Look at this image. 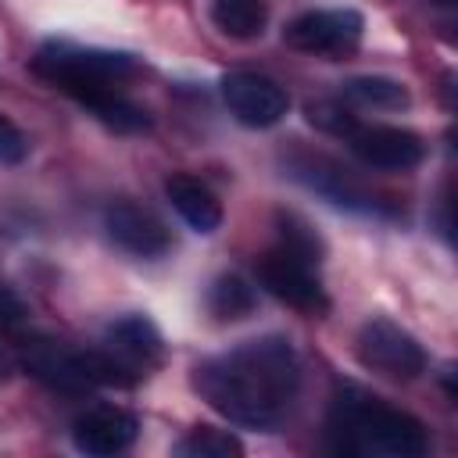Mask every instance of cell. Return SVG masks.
<instances>
[{"label": "cell", "instance_id": "1", "mask_svg": "<svg viewBox=\"0 0 458 458\" xmlns=\"http://www.w3.org/2000/svg\"><path fill=\"white\" fill-rule=\"evenodd\" d=\"M190 383L233 426L272 429L301 390V358L286 336H258L200 361Z\"/></svg>", "mask_w": 458, "mask_h": 458}, {"label": "cell", "instance_id": "2", "mask_svg": "<svg viewBox=\"0 0 458 458\" xmlns=\"http://www.w3.org/2000/svg\"><path fill=\"white\" fill-rule=\"evenodd\" d=\"M333 447L344 454H394V458H422L429 451L426 426L401 408L369 397L365 390H344L329 411Z\"/></svg>", "mask_w": 458, "mask_h": 458}, {"label": "cell", "instance_id": "3", "mask_svg": "<svg viewBox=\"0 0 458 458\" xmlns=\"http://www.w3.org/2000/svg\"><path fill=\"white\" fill-rule=\"evenodd\" d=\"M32 72L57 86L61 93H79L93 86H118L140 72L132 54L122 50H104V47H79V43H43L39 54L32 57Z\"/></svg>", "mask_w": 458, "mask_h": 458}, {"label": "cell", "instance_id": "4", "mask_svg": "<svg viewBox=\"0 0 458 458\" xmlns=\"http://www.w3.org/2000/svg\"><path fill=\"white\" fill-rule=\"evenodd\" d=\"M21 365L61 394H86L93 386H129L125 372L104 351H79L61 340L36 336L21 351Z\"/></svg>", "mask_w": 458, "mask_h": 458}, {"label": "cell", "instance_id": "5", "mask_svg": "<svg viewBox=\"0 0 458 458\" xmlns=\"http://www.w3.org/2000/svg\"><path fill=\"white\" fill-rule=\"evenodd\" d=\"M358 361L386 379H415L419 372H426V351L422 344L397 322L390 318H369L358 329L354 340Z\"/></svg>", "mask_w": 458, "mask_h": 458}, {"label": "cell", "instance_id": "6", "mask_svg": "<svg viewBox=\"0 0 458 458\" xmlns=\"http://www.w3.org/2000/svg\"><path fill=\"white\" fill-rule=\"evenodd\" d=\"M365 32V18L351 7L333 11H304L283 29V43L301 54H322V57H347L358 50Z\"/></svg>", "mask_w": 458, "mask_h": 458}, {"label": "cell", "instance_id": "7", "mask_svg": "<svg viewBox=\"0 0 458 458\" xmlns=\"http://www.w3.org/2000/svg\"><path fill=\"white\" fill-rule=\"evenodd\" d=\"M218 89H222L229 114L247 129H272L290 111L286 89L276 79L258 75V72H229L222 75Z\"/></svg>", "mask_w": 458, "mask_h": 458}, {"label": "cell", "instance_id": "8", "mask_svg": "<svg viewBox=\"0 0 458 458\" xmlns=\"http://www.w3.org/2000/svg\"><path fill=\"white\" fill-rule=\"evenodd\" d=\"M258 283L279 297L283 304L297 308V311H326V293H322V283L315 276V265L286 254V250H268L261 261H258Z\"/></svg>", "mask_w": 458, "mask_h": 458}, {"label": "cell", "instance_id": "9", "mask_svg": "<svg viewBox=\"0 0 458 458\" xmlns=\"http://www.w3.org/2000/svg\"><path fill=\"white\" fill-rule=\"evenodd\" d=\"M347 143L354 157H361L372 168H386V172H408L422 165L426 157L422 136L401 125H354L347 132Z\"/></svg>", "mask_w": 458, "mask_h": 458}, {"label": "cell", "instance_id": "10", "mask_svg": "<svg viewBox=\"0 0 458 458\" xmlns=\"http://www.w3.org/2000/svg\"><path fill=\"white\" fill-rule=\"evenodd\" d=\"M104 354H107V358L125 372V379L132 383L136 376H147L150 369L161 365L165 344H161L157 326H154L147 315H125V318H118V322L107 326Z\"/></svg>", "mask_w": 458, "mask_h": 458}, {"label": "cell", "instance_id": "11", "mask_svg": "<svg viewBox=\"0 0 458 458\" xmlns=\"http://www.w3.org/2000/svg\"><path fill=\"white\" fill-rule=\"evenodd\" d=\"M140 419L122 404H93L72 422V444L89 458H111L132 447Z\"/></svg>", "mask_w": 458, "mask_h": 458}, {"label": "cell", "instance_id": "12", "mask_svg": "<svg viewBox=\"0 0 458 458\" xmlns=\"http://www.w3.org/2000/svg\"><path fill=\"white\" fill-rule=\"evenodd\" d=\"M104 229L114 247L136 258H161L172 250V233L168 225L150 211L132 200H118L104 211Z\"/></svg>", "mask_w": 458, "mask_h": 458}, {"label": "cell", "instance_id": "13", "mask_svg": "<svg viewBox=\"0 0 458 458\" xmlns=\"http://www.w3.org/2000/svg\"><path fill=\"white\" fill-rule=\"evenodd\" d=\"M290 168H293V175H297L304 186H311L315 193H322L326 200H333V204H340V208H361V211L372 208V197H369L340 165H333L329 157H301V161H293Z\"/></svg>", "mask_w": 458, "mask_h": 458}, {"label": "cell", "instance_id": "14", "mask_svg": "<svg viewBox=\"0 0 458 458\" xmlns=\"http://www.w3.org/2000/svg\"><path fill=\"white\" fill-rule=\"evenodd\" d=\"M165 197L172 200V208L193 233H215L222 225V204L200 179L175 172L165 179Z\"/></svg>", "mask_w": 458, "mask_h": 458}, {"label": "cell", "instance_id": "15", "mask_svg": "<svg viewBox=\"0 0 458 458\" xmlns=\"http://www.w3.org/2000/svg\"><path fill=\"white\" fill-rule=\"evenodd\" d=\"M72 97L82 107H89L114 132H147L150 129V114L140 104H132L129 97H122L118 86H93V89H79Z\"/></svg>", "mask_w": 458, "mask_h": 458}, {"label": "cell", "instance_id": "16", "mask_svg": "<svg viewBox=\"0 0 458 458\" xmlns=\"http://www.w3.org/2000/svg\"><path fill=\"white\" fill-rule=\"evenodd\" d=\"M204 304H208V311H211L215 322H240V318H247V315L254 311L258 293H254V286H250L243 276L222 272V276L208 286Z\"/></svg>", "mask_w": 458, "mask_h": 458}, {"label": "cell", "instance_id": "17", "mask_svg": "<svg viewBox=\"0 0 458 458\" xmlns=\"http://www.w3.org/2000/svg\"><path fill=\"white\" fill-rule=\"evenodd\" d=\"M211 21L229 39H258L268 21V7L261 0H211Z\"/></svg>", "mask_w": 458, "mask_h": 458}, {"label": "cell", "instance_id": "18", "mask_svg": "<svg viewBox=\"0 0 458 458\" xmlns=\"http://www.w3.org/2000/svg\"><path fill=\"white\" fill-rule=\"evenodd\" d=\"M344 97L358 107H372V111H401L411 104V93L401 79L390 75H354L344 82Z\"/></svg>", "mask_w": 458, "mask_h": 458}, {"label": "cell", "instance_id": "19", "mask_svg": "<svg viewBox=\"0 0 458 458\" xmlns=\"http://www.w3.org/2000/svg\"><path fill=\"white\" fill-rule=\"evenodd\" d=\"M179 458H240L243 444L240 437H233L229 429H215V426H197L190 429L179 444H175Z\"/></svg>", "mask_w": 458, "mask_h": 458}, {"label": "cell", "instance_id": "20", "mask_svg": "<svg viewBox=\"0 0 458 458\" xmlns=\"http://www.w3.org/2000/svg\"><path fill=\"white\" fill-rule=\"evenodd\" d=\"M279 250L308 261V265H318L322 261V240L318 233L301 218V215H279Z\"/></svg>", "mask_w": 458, "mask_h": 458}, {"label": "cell", "instance_id": "21", "mask_svg": "<svg viewBox=\"0 0 458 458\" xmlns=\"http://www.w3.org/2000/svg\"><path fill=\"white\" fill-rule=\"evenodd\" d=\"M304 114H308V122L311 125H318V129H326V132H336V136H347L358 122L351 118V111L344 107V104H336V100H311L308 107H304Z\"/></svg>", "mask_w": 458, "mask_h": 458}, {"label": "cell", "instance_id": "22", "mask_svg": "<svg viewBox=\"0 0 458 458\" xmlns=\"http://www.w3.org/2000/svg\"><path fill=\"white\" fill-rule=\"evenodd\" d=\"M29 157V140L25 132L7 118L0 114V165H21Z\"/></svg>", "mask_w": 458, "mask_h": 458}, {"label": "cell", "instance_id": "23", "mask_svg": "<svg viewBox=\"0 0 458 458\" xmlns=\"http://www.w3.org/2000/svg\"><path fill=\"white\" fill-rule=\"evenodd\" d=\"M25 318H29V308H25V301H21L14 290L0 286V333H11V329H18Z\"/></svg>", "mask_w": 458, "mask_h": 458}, {"label": "cell", "instance_id": "24", "mask_svg": "<svg viewBox=\"0 0 458 458\" xmlns=\"http://www.w3.org/2000/svg\"><path fill=\"white\" fill-rule=\"evenodd\" d=\"M7 376H11V358H7V351L0 347V383H4Z\"/></svg>", "mask_w": 458, "mask_h": 458}, {"label": "cell", "instance_id": "25", "mask_svg": "<svg viewBox=\"0 0 458 458\" xmlns=\"http://www.w3.org/2000/svg\"><path fill=\"white\" fill-rule=\"evenodd\" d=\"M437 4H454V0H437Z\"/></svg>", "mask_w": 458, "mask_h": 458}]
</instances>
